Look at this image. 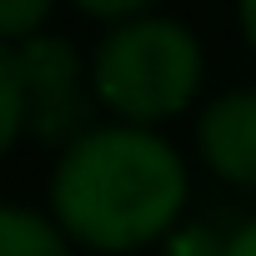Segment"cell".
<instances>
[{
    "label": "cell",
    "instance_id": "obj_1",
    "mask_svg": "<svg viewBox=\"0 0 256 256\" xmlns=\"http://www.w3.org/2000/svg\"><path fill=\"white\" fill-rule=\"evenodd\" d=\"M191 176L181 151L146 126H86L50 171V216L90 251H141L186 211Z\"/></svg>",
    "mask_w": 256,
    "mask_h": 256
},
{
    "label": "cell",
    "instance_id": "obj_2",
    "mask_svg": "<svg viewBox=\"0 0 256 256\" xmlns=\"http://www.w3.org/2000/svg\"><path fill=\"white\" fill-rule=\"evenodd\" d=\"M206 76V50L196 30L176 16H136L126 26H110L90 50V90L106 110H116L126 126L156 131L161 120L181 116Z\"/></svg>",
    "mask_w": 256,
    "mask_h": 256
},
{
    "label": "cell",
    "instance_id": "obj_3",
    "mask_svg": "<svg viewBox=\"0 0 256 256\" xmlns=\"http://www.w3.org/2000/svg\"><path fill=\"white\" fill-rule=\"evenodd\" d=\"M10 46V40H6ZM20 60V80H26V106H30V126L40 136H66V131H86V96H80V56L66 36H30L16 46Z\"/></svg>",
    "mask_w": 256,
    "mask_h": 256
},
{
    "label": "cell",
    "instance_id": "obj_4",
    "mask_svg": "<svg viewBox=\"0 0 256 256\" xmlns=\"http://www.w3.org/2000/svg\"><path fill=\"white\" fill-rule=\"evenodd\" d=\"M196 151L211 176L256 191V86L221 90L196 120Z\"/></svg>",
    "mask_w": 256,
    "mask_h": 256
},
{
    "label": "cell",
    "instance_id": "obj_5",
    "mask_svg": "<svg viewBox=\"0 0 256 256\" xmlns=\"http://www.w3.org/2000/svg\"><path fill=\"white\" fill-rule=\"evenodd\" d=\"M0 256H70V236L56 216L6 201L0 206Z\"/></svg>",
    "mask_w": 256,
    "mask_h": 256
},
{
    "label": "cell",
    "instance_id": "obj_6",
    "mask_svg": "<svg viewBox=\"0 0 256 256\" xmlns=\"http://www.w3.org/2000/svg\"><path fill=\"white\" fill-rule=\"evenodd\" d=\"M30 126V106H26V80H20V60L16 46L0 40V146H16L20 131Z\"/></svg>",
    "mask_w": 256,
    "mask_h": 256
},
{
    "label": "cell",
    "instance_id": "obj_7",
    "mask_svg": "<svg viewBox=\"0 0 256 256\" xmlns=\"http://www.w3.org/2000/svg\"><path fill=\"white\" fill-rule=\"evenodd\" d=\"M46 16H50V0H0V36L20 46V40L40 36Z\"/></svg>",
    "mask_w": 256,
    "mask_h": 256
},
{
    "label": "cell",
    "instance_id": "obj_8",
    "mask_svg": "<svg viewBox=\"0 0 256 256\" xmlns=\"http://www.w3.org/2000/svg\"><path fill=\"white\" fill-rule=\"evenodd\" d=\"M216 256H256V216L251 221H241L226 241H221V251Z\"/></svg>",
    "mask_w": 256,
    "mask_h": 256
},
{
    "label": "cell",
    "instance_id": "obj_9",
    "mask_svg": "<svg viewBox=\"0 0 256 256\" xmlns=\"http://www.w3.org/2000/svg\"><path fill=\"white\" fill-rule=\"evenodd\" d=\"M236 20H241V36H246V40H251V50H256V0H241Z\"/></svg>",
    "mask_w": 256,
    "mask_h": 256
}]
</instances>
